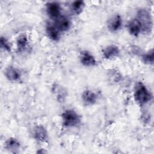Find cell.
<instances>
[{"mask_svg": "<svg viewBox=\"0 0 154 154\" xmlns=\"http://www.w3.org/2000/svg\"><path fill=\"white\" fill-rule=\"evenodd\" d=\"M136 18L140 23L141 31L150 33L152 29V20L150 13L146 9H140L137 13Z\"/></svg>", "mask_w": 154, "mask_h": 154, "instance_id": "obj_2", "label": "cell"}, {"mask_svg": "<svg viewBox=\"0 0 154 154\" xmlns=\"http://www.w3.org/2000/svg\"><path fill=\"white\" fill-rule=\"evenodd\" d=\"M34 137L38 141H45L48 138V132L42 125L37 126L34 130Z\"/></svg>", "mask_w": 154, "mask_h": 154, "instance_id": "obj_13", "label": "cell"}, {"mask_svg": "<svg viewBox=\"0 0 154 154\" xmlns=\"http://www.w3.org/2000/svg\"><path fill=\"white\" fill-rule=\"evenodd\" d=\"M55 25L60 32H65L69 29L71 26L70 20L64 16H60L55 20Z\"/></svg>", "mask_w": 154, "mask_h": 154, "instance_id": "obj_7", "label": "cell"}, {"mask_svg": "<svg viewBox=\"0 0 154 154\" xmlns=\"http://www.w3.org/2000/svg\"><path fill=\"white\" fill-rule=\"evenodd\" d=\"M5 148L10 151L15 152L20 148L19 141L14 138H10L5 141Z\"/></svg>", "mask_w": 154, "mask_h": 154, "instance_id": "obj_14", "label": "cell"}, {"mask_svg": "<svg viewBox=\"0 0 154 154\" xmlns=\"http://www.w3.org/2000/svg\"><path fill=\"white\" fill-rule=\"evenodd\" d=\"M79 59L81 64L87 67H92L96 64V60L94 57L87 51L81 52Z\"/></svg>", "mask_w": 154, "mask_h": 154, "instance_id": "obj_6", "label": "cell"}, {"mask_svg": "<svg viewBox=\"0 0 154 154\" xmlns=\"http://www.w3.org/2000/svg\"><path fill=\"white\" fill-rule=\"evenodd\" d=\"M85 7V4L82 1H76L72 3L70 9L75 14H79L83 10Z\"/></svg>", "mask_w": 154, "mask_h": 154, "instance_id": "obj_16", "label": "cell"}, {"mask_svg": "<svg viewBox=\"0 0 154 154\" xmlns=\"http://www.w3.org/2000/svg\"><path fill=\"white\" fill-rule=\"evenodd\" d=\"M63 125L67 128L74 127L78 125L81 119L78 114L73 109H66L61 114Z\"/></svg>", "mask_w": 154, "mask_h": 154, "instance_id": "obj_3", "label": "cell"}, {"mask_svg": "<svg viewBox=\"0 0 154 154\" xmlns=\"http://www.w3.org/2000/svg\"><path fill=\"white\" fill-rule=\"evenodd\" d=\"M46 12L50 18L55 20L61 16V7L57 2H50L46 4Z\"/></svg>", "mask_w": 154, "mask_h": 154, "instance_id": "obj_4", "label": "cell"}, {"mask_svg": "<svg viewBox=\"0 0 154 154\" xmlns=\"http://www.w3.org/2000/svg\"><path fill=\"white\" fill-rule=\"evenodd\" d=\"M0 43H1V48L4 49V50H5V51H7L8 52H10L11 51L10 45L9 42L7 41V40L5 37H1Z\"/></svg>", "mask_w": 154, "mask_h": 154, "instance_id": "obj_19", "label": "cell"}, {"mask_svg": "<svg viewBox=\"0 0 154 154\" xmlns=\"http://www.w3.org/2000/svg\"><path fill=\"white\" fill-rule=\"evenodd\" d=\"M28 44V40L27 36L25 34H22L19 36L17 39V50L19 52L25 51Z\"/></svg>", "mask_w": 154, "mask_h": 154, "instance_id": "obj_15", "label": "cell"}, {"mask_svg": "<svg viewBox=\"0 0 154 154\" xmlns=\"http://www.w3.org/2000/svg\"><path fill=\"white\" fill-rule=\"evenodd\" d=\"M134 98L137 103L142 106L152 99V95L146 87L142 82H139L135 88Z\"/></svg>", "mask_w": 154, "mask_h": 154, "instance_id": "obj_1", "label": "cell"}, {"mask_svg": "<svg viewBox=\"0 0 154 154\" xmlns=\"http://www.w3.org/2000/svg\"><path fill=\"white\" fill-rule=\"evenodd\" d=\"M122 26V19L120 15L115 14L107 22V27L111 32L119 31Z\"/></svg>", "mask_w": 154, "mask_h": 154, "instance_id": "obj_5", "label": "cell"}, {"mask_svg": "<svg viewBox=\"0 0 154 154\" xmlns=\"http://www.w3.org/2000/svg\"><path fill=\"white\" fill-rule=\"evenodd\" d=\"M4 75L7 79L10 81H18L20 78L19 70L13 66L7 67L4 72Z\"/></svg>", "mask_w": 154, "mask_h": 154, "instance_id": "obj_10", "label": "cell"}, {"mask_svg": "<svg viewBox=\"0 0 154 154\" xmlns=\"http://www.w3.org/2000/svg\"><path fill=\"white\" fill-rule=\"evenodd\" d=\"M142 60L144 63L150 64H153V52L152 49L149 52L144 54Z\"/></svg>", "mask_w": 154, "mask_h": 154, "instance_id": "obj_18", "label": "cell"}, {"mask_svg": "<svg viewBox=\"0 0 154 154\" xmlns=\"http://www.w3.org/2000/svg\"><path fill=\"white\" fill-rule=\"evenodd\" d=\"M83 102L87 105H93L96 102L97 96L91 90H86L84 91L82 94Z\"/></svg>", "mask_w": 154, "mask_h": 154, "instance_id": "obj_12", "label": "cell"}, {"mask_svg": "<svg viewBox=\"0 0 154 154\" xmlns=\"http://www.w3.org/2000/svg\"><path fill=\"white\" fill-rule=\"evenodd\" d=\"M54 91L59 102H64L66 96V91H65L64 89L61 87L57 85L56 87H54Z\"/></svg>", "mask_w": 154, "mask_h": 154, "instance_id": "obj_17", "label": "cell"}, {"mask_svg": "<svg viewBox=\"0 0 154 154\" xmlns=\"http://www.w3.org/2000/svg\"><path fill=\"white\" fill-rule=\"evenodd\" d=\"M46 33L48 37L52 41H58L60 38V31L55 24L48 23L46 26Z\"/></svg>", "mask_w": 154, "mask_h": 154, "instance_id": "obj_8", "label": "cell"}, {"mask_svg": "<svg viewBox=\"0 0 154 154\" xmlns=\"http://www.w3.org/2000/svg\"><path fill=\"white\" fill-rule=\"evenodd\" d=\"M129 32L133 36H138L141 31V27L140 22L137 19L131 20L128 23Z\"/></svg>", "mask_w": 154, "mask_h": 154, "instance_id": "obj_11", "label": "cell"}, {"mask_svg": "<svg viewBox=\"0 0 154 154\" xmlns=\"http://www.w3.org/2000/svg\"><path fill=\"white\" fill-rule=\"evenodd\" d=\"M103 56L105 59H111L117 57L120 54L119 47L114 45H111L106 46L103 50Z\"/></svg>", "mask_w": 154, "mask_h": 154, "instance_id": "obj_9", "label": "cell"}]
</instances>
